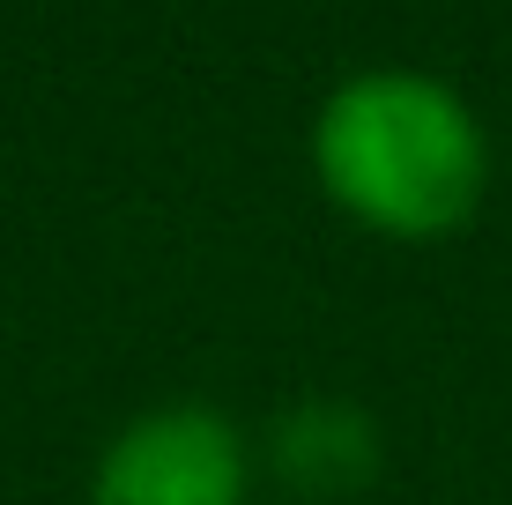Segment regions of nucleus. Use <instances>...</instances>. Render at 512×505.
<instances>
[{
    "mask_svg": "<svg viewBox=\"0 0 512 505\" xmlns=\"http://www.w3.org/2000/svg\"><path fill=\"white\" fill-rule=\"evenodd\" d=\"M312 179L379 238H446L483 208L490 134L446 75L357 67L312 112Z\"/></svg>",
    "mask_w": 512,
    "mask_h": 505,
    "instance_id": "f257e3e1",
    "label": "nucleus"
},
{
    "mask_svg": "<svg viewBox=\"0 0 512 505\" xmlns=\"http://www.w3.org/2000/svg\"><path fill=\"white\" fill-rule=\"evenodd\" d=\"M90 505H253V446L208 402H156L104 439Z\"/></svg>",
    "mask_w": 512,
    "mask_h": 505,
    "instance_id": "f03ea898",
    "label": "nucleus"
},
{
    "mask_svg": "<svg viewBox=\"0 0 512 505\" xmlns=\"http://www.w3.org/2000/svg\"><path fill=\"white\" fill-rule=\"evenodd\" d=\"M275 468L305 498H342L379 476V424L342 394H312V402L282 409L275 424Z\"/></svg>",
    "mask_w": 512,
    "mask_h": 505,
    "instance_id": "7ed1b4c3",
    "label": "nucleus"
}]
</instances>
